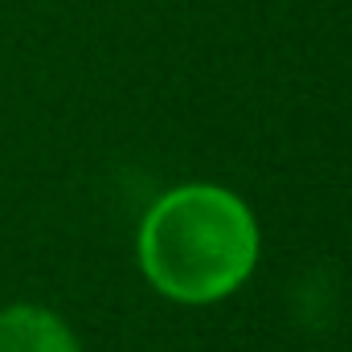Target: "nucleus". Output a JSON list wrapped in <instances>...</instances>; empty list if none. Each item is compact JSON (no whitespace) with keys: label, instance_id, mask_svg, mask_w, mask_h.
<instances>
[{"label":"nucleus","instance_id":"nucleus-2","mask_svg":"<svg viewBox=\"0 0 352 352\" xmlns=\"http://www.w3.org/2000/svg\"><path fill=\"white\" fill-rule=\"evenodd\" d=\"M0 352H82L70 324L37 303H12L0 311Z\"/></svg>","mask_w":352,"mask_h":352},{"label":"nucleus","instance_id":"nucleus-1","mask_svg":"<svg viewBox=\"0 0 352 352\" xmlns=\"http://www.w3.org/2000/svg\"><path fill=\"white\" fill-rule=\"evenodd\" d=\"M140 270L176 303H217L234 295L258 263V221L221 184H180L140 226Z\"/></svg>","mask_w":352,"mask_h":352}]
</instances>
